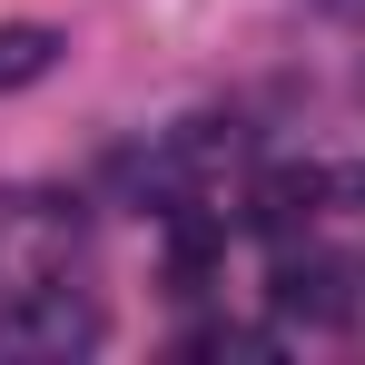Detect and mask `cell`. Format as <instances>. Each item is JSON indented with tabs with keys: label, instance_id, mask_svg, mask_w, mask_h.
I'll list each match as a JSON object with an SVG mask.
<instances>
[{
	"label": "cell",
	"instance_id": "5",
	"mask_svg": "<svg viewBox=\"0 0 365 365\" xmlns=\"http://www.w3.org/2000/svg\"><path fill=\"white\" fill-rule=\"evenodd\" d=\"M60 30H50V20H0V99H10V89H30V79H50V69H60Z\"/></svg>",
	"mask_w": 365,
	"mask_h": 365
},
{
	"label": "cell",
	"instance_id": "7",
	"mask_svg": "<svg viewBox=\"0 0 365 365\" xmlns=\"http://www.w3.org/2000/svg\"><path fill=\"white\" fill-rule=\"evenodd\" d=\"M306 10H365V0H306Z\"/></svg>",
	"mask_w": 365,
	"mask_h": 365
},
{
	"label": "cell",
	"instance_id": "6",
	"mask_svg": "<svg viewBox=\"0 0 365 365\" xmlns=\"http://www.w3.org/2000/svg\"><path fill=\"white\" fill-rule=\"evenodd\" d=\"M187 356H277V336H257V326H217V336H187Z\"/></svg>",
	"mask_w": 365,
	"mask_h": 365
},
{
	"label": "cell",
	"instance_id": "4",
	"mask_svg": "<svg viewBox=\"0 0 365 365\" xmlns=\"http://www.w3.org/2000/svg\"><path fill=\"white\" fill-rule=\"evenodd\" d=\"M326 197H336L326 168H257V187H247V227L297 237V227H316V207H326Z\"/></svg>",
	"mask_w": 365,
	"mask_h": 365
},
{
	"label": "cell",
	"instance_id": "3",
	"mask_svg": "<svg viewBox=\"0 0 365 365\" xmlns=\"http://www.w3.org/2000/svg\"><path fill=\"white\" fill-rule=\"evenodd\" d=\"M267 306L297 316V326H346V316H356V277H346L336 257H277Z\"/></svg>",
	"mask_w": 365,
	"mask_h": 365
},
{
	"label": "cell",
	"instance_id": "2",
	"mask_svg": "<svg viewBox=\"0 0 365 365\" xmlns=\"http://www.w3.org/2000/svg\"><path fill=\"white\" fill-rule=\"evenodd\" d=\"M0 346H20V356H79V346H99V306L69 297V277H60V287H40V297H20L0 316Z\"/></svg>",
	"mask_w": 365,
	"mask_h": 365
},
{
	"label": "cell",
	"instance_id": "1",
	"mask_svg": "<svg viewBox=\"0 0 365 365\" xmlns=\"http://www.w3.org/2000/svg\"><path fill=\"white\" fill-rule=\"evenodd\" d=\"M79 257V197L50 187H0V316L40 287H60Z\"/></svg>",
	"mask_w": 365,
	"mask_h": 365
}]
</instances>
